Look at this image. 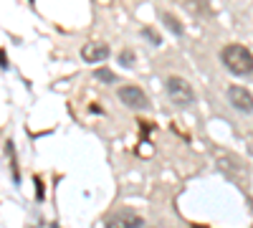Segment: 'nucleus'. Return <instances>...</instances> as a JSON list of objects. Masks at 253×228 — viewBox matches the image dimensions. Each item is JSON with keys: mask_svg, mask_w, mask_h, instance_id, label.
<instances>
[{"mask_svg": "<svg viewBox=\"0 0 253 228\" xmlns=\"http://www.w3.org/2000/svg\"><path fill=\"white\" fill-rule=\"evenodd\" d=\"M220 64L236 76H248L253 74V53L241 44H228L220 51Z\"/></svg>", "mask_w": 253, "mask_h": 228, "instance_id": "f257e3e1", "label": "nucleus"}, {"mask_svg": "<svg viewBox=\"0 0 253 228\" xmlns=\"http://www.w3.org/2000/svg\"><path fill=\"white\" fill-rule=\"evenodd\" d=\"M165 91H167V96L172 99V104H177V107H190L195 101L193 87H190L182 76H170L165 81Z\"/></svg>", "mask_w": 253, "mask_h": 228, "instance_id": "f03ea898", "label": "nucleus"}, {"mask_svg": "<svg viewBox=\"0 0 253 228\" xmlns=\"http://www.w3.org/2000/svg\"><path fill=\"white\" fill-rule=\"evenodd\" d=\"M119 101H122L124 107H129V109H147V107H150L147 94H144L139 87H134V84L119 87Z\"/></svg>", "mask_w": 253, "mask_h": 228, "instance_id": "7ed1b4c3", "label": "nucleus"}, {"mask_svg": "<svg viewBox=\"0 0 253 228\" xmlns=\"http://www.w3.org/2000/svg\"><path fill=\"white\" fill-rule=\"evenodd\" d=\"M228 101L233 104V109L251 114L253 112V94L243 87H228Z\"/></svg>", "mask_w": 253, "mask_h": 228, "instance_id": "20e7f679", "label": "nucleus"}, {"mask_svg": "<svg viewBox=\"0 0 253 228\" xmlns=\"http://www.w3.org/2000/svg\"><path fill=\"white\" fill-rule=\"evenodd\" d=\"M144 221L132 211H117L107 218V228H142Z\"/></svg>", "mask_w": 253, "mask_h": 228, "instance_id": "39448f33", "label": "nucleus"}, {"mask_svg": "<svg viewBox=\"0 0 253 228\" xmlns=\"http://www.w3.org/2000/svg\"><path fill=\"white\" fill-rule=\"evenodd\" d=\"M109 56V46L107 44H86L81 48V58L86 61V64H99Z\"/></svg>", "mask_w": 253, "mask_h": 228, "instance_id": "423d86ee", "label": "nucleus"}, {"mask_svg": "<svg viewBox=\"0 0 253 228\" xmlns=\"http://www.w3.org/2000/svg\"><path fill=\"white\" fill-rule=\"evenodd\" d=\"M162 20H165V26L170 28L175 36H182V33H185V28L180 26V20H177V18H172L170 13H162Z\"/></svg>", "mask_w": 253, "mask_h": 228, "instance_id": "0eeeda50", "label": "nucleus"}, {"mask_svg": "<svg viewBox=\"0 0 253 228\" xmlns=\"http://www.w3.org/2000/svg\"><path fill=\"white\" fill-rule=\"evenodd\" d=\"M94 76H96L99 81H107V84H114V81H117V76H114L109 69H96V71H94Z\"/></svg>", "mask_w": 253, "mask_h": 228, "instance_id": "6e6552de", "label": "nucleus"}, {"mask_svg": "<svg viewBox=\"0 0 253 228\" xmlns=\"http://www.w3.org/2000/svg\"><path fill=\"white\" fill-rule=\"evenodd\" d=\"M119 64H122V66H132V64H134V53H132L129 48H124V51L119 53Z\"/></svg>", "mask_w": 253, "mask_h": 228, "instance_id": "1a4fd4ad", "label": "nucleus"}, {"mask_svg": "<svg viewBox=\"0 0 253 228\" xmlns=\"http://www.w3.org/2000/svg\"><path fill=\"white\" fill-rule=\"evenodd\" d=\"M142 33H144L147 38H150V41H152V46H160V44H162V41H160V36H157L155 31H150V28H144Z\"/></svg>", "mask_w": 253, "mask_h": 228, "instance_id": "9d476101", "label": "nucleus"}, {"mask_svg": "<svg viewBox=\"0 0 253 228\" xmlns=\"http://www.w3.org/2000/svg\"><path fill=\"white\" fill-rule=\"evenodd\" d=\"M0 61H3V64H0V69H8V56H5V51H0Z\"/></svg>", "mask_w": 253, "mask_h": 228, "instance_id": "9b49d317", "label": "nucleus"}]
</instances>
